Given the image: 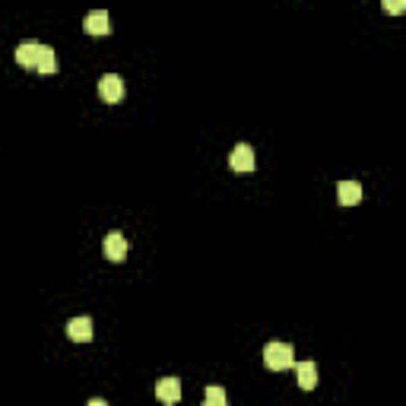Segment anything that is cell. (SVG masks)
Wrapping results in <instances>:
<instances>
[{
    "mask_svg": "<svg viewBox=\"0 0 406 406\" xmlns=\"http://www.w3.org/2000/svg\"><path fill=\"white\" fill-rule=\"evenodd\" d=\"M263 365L273 371H286L295 365V353L289 343H267V349H263Z\"/></svg>",
    "mask_w": 406,
    "mask_h": 406,
    "instance_id": "6da1fadb",
    "label": "cell"
},
{
    "mask_svg": "<svg viewBox=\"0 0 406 406\" xmlns=\"http://www.w3.org/2000/svg\"><path fill=\"white\" fill-rule=\"evenodd\" d=\"M98 96H102V102H108V105H118L121 98H124V80H121L118 73H105L98 80Z\"/></svg>",
    "mask_w": 406,
    "mask_h": 406,
    "instance_id": "7a4b0ae2",
    "label": "cell"
},
{
    "mask_svg": "<svg viewBox=\"0 0 406 406\" xmlns=\"http://www.w3.org/2000/svg\"><path fill=\"white\" fill-rule=\"evenodd\" d=\"M229 166H232V172H254V166H257L254 146L238 143V146L232 150V156H229Z\"/></svg>",
    "mask_w": 406,
    "mask_h": 406,
    "instance_id": "3957f363",
    "label": "cell"
},
{
    "mask_svg": "<svg viewBox=\"0 0 406 406\" xmlns=\"http://www.w3.org/2000/svg\"><path fill=\"white\" fill-rule=\"evenodd\" d=\"M127 251H130V245H127V238H124V235L121 232H108L105 235V257L108 261H124V257H127Z\"/></svg>",
    "mask_w": 406,
    "mask_h": 406,
    "instance_id": "277c9868",
    "label": "cell"
},
{
    "mask_svg": "<svg viewBox=\"0 0 406 406\" xmlns=\"http://www.w3.org/2000/svg\"><path fill=\"white\" fill-rule=\"evenodd\" d=\"M83 29L89 32V35H108V32H112V19H108L105 10H92L83 19Z\"/></svg>",
    "mask_w": 406,
    "mask_h": 406,
    "instance_id": "5b68a950",
    "label": "cell"
},
{
    "mask_svg": "<svg viewBox=\"0 0 406 406\" xmlns=\"http://www.w3.org/2000/svg\"><path fill=\"white\" fill-rule=\"evenodd\" d=\"M67 337L73 343H89L92 339V321L89 317H70L67 321Z\"/></svg>",
    "mask_w": 406,
    "mask_h": 406,
    "instance_id": "8992f818",
    "label": "cell"
},
{
    "mask_svg": "<svg viewBox=\"0 0 406 406\" xmlns=\"http://www.w3.org/2000/svg\"><path fill=\"white\" fill-rule=\"evenodd\" d=\"M156 397L162 400V403H178L181 400V381L178 378H162V381L156 384Z\"/></svg>",
    "mask_w": 406,
    "mask_h": 406,
    "instance_id": "52a82bcc",
    "label": "cell"
},
{
    "mask_svg": "<svg viewBox=\"0 0 406 406\" xmlns=\"http://www.w3.org/2000/svg\"><path fill=\"white\" fill-rule=\"evenodd\" d=\"M38 51H42L38 42H19V45H16V64H19V67H35Z\"/></svg>",
    "mask_w": 406,
    "mask_h": 406,
    "instance_id": "ba28073f",
    "label": "cell"
},
{
    "mask_svg": "<svg viewBox=\"0 0 406 406\" xmlns=\"http://www.w3.org/2000/svg\"><path fill=\"white\" fill-rule=\"evenodd\" d=\"M337 197H339V203H343V206H355V203L362 200V184H359V181H339Z\"/></svg>",
    "mask_w": 406,
    "mask_h": 406,
    "instance_id": "9c48e42d",
    "label": "cell"
},
{
    "mask_svg": "<svg viewBox=\"0 0 406 406\" xmlns=\"http://www.w3.org/2000/svg\"><path fill=\"white\" fill-rule=\"evenodd\" d=\"M35 70L45 76H54L58 73V54H54V48L42 45V51H38V60H35Z\"/></svg>",
    "mask_w": 406,
    "mask_h": 406,
    "instance_id": "30bf717a",
    "label": "cell"
},
{
    "mask_svg": "<svg viewBox=\"0 0 406 406\" xmlns=\"http://www.w3.org/2000/svg\"><path fill=\"white\" fill-rule=\"evenodd\" d=\"M299 387L301 391H315L317 387V365L315 362H299Z\"/></svg>",
    "mask_w": 406,
    "mask_h": 406,
    "instance_id": "8fae6325",
    "label": "cell"
},
{
    "mask_svg": "<svg viewBox=\"0 0 406 406\" xmlns=\"http://www.w3.org/2000/svg\"><path fill=\"white\" fill-rule=\"evenodd\" d=\"M226 391L222 387H206V394H203V403L206 406H226Z\"/></svg>",
    "mask_w": 406,
    "mask_h": 406,
    "instance_id": "7c38bea8",
    "label": "cell"
},
{
    "mask_svg": "<svg viewBox=\"0 0 406 406\" xmlns=\"http://www.w3.org/2000/svg\"><path fill=\"white\" fill-rule=\"evenodd\" d=\"M384 3V10H387V13H394V16H400L406 10V0H381Z\"/></svg>",
    "mask_w": 406,
    "mask_h": 406,
    "instance_id": "4fadbf2b",
    "label": "cell"
}]
</instances>
